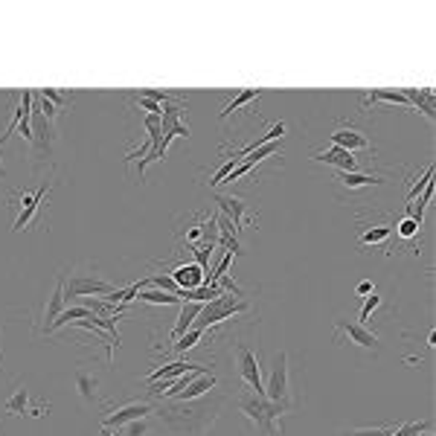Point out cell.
I'll list each match as a JSON object with an SVG mask.
<instances>
[{
    "mask_svg": "<svg viewBox=\"0 0 436 436\" xmlns=\"http://www.w3.org/2000/svg\"><path fill=\"white\" fill-rule=\"evenodd\" d=\"M259 96H262V90H256V88H242L239 93H236V96H233V102H230V105H227V108L222 111V120H227V116H230V114H236V111H239L242 105L253 102V99H259Z\"/></svg>",
    "mask_w": 436,
    "mask_h": 436,
    "instance_id": "cell-22",
    "label": "cell"
},
{
    "mask_svg": "<svg viewBox=\"0 0 436 436\" xmlns=\"http://www.w3.org/2000/svg\"><path fill=\"white\" fill-rule=\"evenodd\" d=\"M154 407L149 404V402H131V404H125V407H120V410H114V413H108L105 419H102V428H116L120 430L123 425H128V422H137V419H149V413H151Z\"/></svg>",
    "mask_w": 436,
    "mask_h": 436,
    "instance_id": "cell-7",
    "label": "cell"
},
{
    "mask_svg": "<svg viewBox=\"0 0 436 436\" xmlns=\"http://www.w3.org/2000/svg\"><path fill=\"white\" fill-rule=\"evenodd\" d=\"M192 369H207V367H201V364H189L186 358H181V361H172V364H166V367H157V369H151L149 375H146V384H157V381H175L177 375H184V372H192Z\"/></svg>",
    "mask_w": 436,
    "mask_h": 436,
    "instance_id": "cell-13",
    "label": "cell"
},
{
    "mask_svg": "<svg viewBox=\"0 0 436 436\" xmlns=\"http://www.w3.org/2000/svg\"><path fill=\"white\" fill-rule=\"evenodd\" d=\"M390 236H393V227H390V224H375V227L364 230L361 245H364V247H369V245H384V242H390Z\"/></svg>",
    "mask_w": 436,
    "mask_h": 436,
    "instance_id": "cell-23",
    "label": "cell"
},
{
    "mask_svg": "<svg viewBox=\"0 0 436 436\" xmlns=\"http://www.w3.org/2000/svg\"><path fill=\"white\" fill-rule=\"evenodd\" d=\"M76 390H79V395H82V402H88V404H99L102 402V381L96 379V375H90V372H79L76 375Z\"/></svg>",
    "mask_w": 436,
    "mask_h": 436,
    "instance_id": "cell-16",
    "label": "cell"
},
{
    "mask_svg": "<svg viewBox=\"0 0 436 436\" xmlns=\"http://www.w3.org/2000/svg\"><path fill=\"white\" fill-rule=\"evenodd\" d=\"M311 161L326 163V166H334L338 172H358V161H355V154L346 151V149H338V146H329L326 151L311 154Z\"/></svg>",
    "mask_w": 436,
    "mask_h": 436,
    "instance_id": "cell-10",
    "label": "cell"
},
{
    "mask_svg": "<svg viewBox=\"0 0 436 436\" xmlns=\"http://www.w3.org/2000/svg\"><path fill=\"white\" fill-rule=\"evenodd\" d=\"M334 329H338V338L343 334L349 343H358V346H364V349L379 352V338H375V334H372L367 326H361L358 320H334Z\"/></svg>",
    "mask_w": 436,
    "mask_h": 436,
    "instance_id": "cell-9",
    "label": "cell"
},
{
    "mask_svg": "<svg viewBox=\"0 0 436 436\" xmlns=\"http://www.w3.org/2000/svg\"><path fill=\"white\" fill-rule=\"evenodd\" d=\"M236 358H239V375H242V381L256 395H265L262 372H259V355H256L250 346H245V343H236Z\"/></svg>",
    "mask_w": 436,
    "mask_h": 436,
    "instance_id": "cell-4",
    "label": "cell"
},
{
    "mask_svg": "<svg viewBox=\"0 0 436 436\" xmlns=\"http://www.w3.org/2000/svg\"><path fill=\"white\" fill-rule=\"evenodd\" d=\"M430 181H433V166H428V169L422 172V181H416V184L410 186V192H407V204H413L416 198H419V192H422V189H425Z\"/></svg>",
    "mask_w": 436,
    "mask_h": 436,
    "instance_id": "cell-30",
    "label": "cell"
},
{
    "mask_svg": "<svg viewBox=\"0 0 436 436\" xmlns=\"http://www.w3.org/2000/svg\"><path fill=\"white\" fill-rule=\"evenodd\" d=\"M288 393H291V379H288V355L280 352L273 358L271 367V379L265 384V399L271 402H288Z\"/></svg>",
    "mask_w": 436,
    "mask_h": 436,
    "instance_id": "cell-5",
    "label": "cell"
},
{
    "mask_svg": "<svg viewBox=\"0 0 436 436\" xmlns=\"http://www.w3.org/2000/svg\"><path fill=\"white\" fill-rule=\"evenodd\" d=\"M169 276L175 280V285L181 288V291H195V288H201L204 285V271L198 268L195 262H184V265H177L169 271Z\"/></svg>",
    "mask_w": 436,
    "mask_h": 436,
    "instance_id": "cell-11",
    "label": "cell"
},
{
    "mask_svg": "<svg viewBox=\"0 0 436 436\" xmlns=\"http://www.w3.org/2000/svg\"><path fill=\"white\" fill-rule=\"evenodd\" d=\"M399 425H387V428H358V430H343L341 436H395Z\"/></svg>",
    "mask_w": 436,
    "mask_h": 436,
    "instance_id": "cell-27",
    "label": "cell"
},
{
    "mask_svg": "<svg viewBox=\"0 0 436 436\" xmlns=\"http://www.w3.org/2000/svg\"><path fill=\"white\" fill-rule=\"evenodd\" d=\"M38 96H44V99H47V102H53V105H55L58 111H62V108H64V105L70 102V99H73L70 93H62V90H55V88H44V90H41V93H38Z\"/></svg>",
    "mask_w": 436,
    "mask_h": 436,
    "instance_id": "cell-29",
    "label": "cell"
},
{
    "mask_svg": "<svg viewBox=\"0 0 436 436\" xmlns=\"http://www.w3.org/2000/svg\"><path fill=\"white\" fill-rule=\"evenodd\" d=\"M215 387V375L212 372H204V375H198V379L192 381V384H186V390H181L175 395L177 402H189V399H198V395H204L207 390H212Z\"/></svg>",
    "mask_w": 436,
    "mask_h": 436,
    "instance_id": "cell-20",
    "label": "cell"
},
{
    "mask_svg": "<svg viewBox=\"0 0 436 436\" xmlns=\"http://www.w3.org/2000/svg\"><path fill=\"white\" fill-rule=\"evenodd\" d=\"M375 102H387V105H402V108H410L407 96H404L402 90H372V93H367V96H364L361 108H369V105H375ZM410 111H413V108H410Z\"/></svg>",
    "mask_w": 436,
    "mask_h": 436,
    "instance_id": "cell-19",
    "label": "cell"
},
{
    "mask_svg": "<svg viewBox=\"0 0 436 436\" xmlns=\"http://www.w3.org/2000/svg\"><path fill=\"white\" fill-rule=\"evenodd\" d=\"M0 204H4V195H0Z\"/></svg>",
    "mask_w": 436,
    "mask_h": 436,
    "instance_id": "cell-35",
    "label": "cell"
},
{
    "mask_svg": "<svg viewBox=\"0 0 436 436\" xmlns=\"http://www.w3.org/2000/svg\"><path fill=\"white\" fill-rule=\"evenodd\" d=\"M239 407L247 419H253L268 436H280V419L291 410V402H271L265 395L256 393H242L239 395Z\"/></svg>",
    "mask_w": 436,
    "mask_h": 436,
    "instance_id": "cell-1",
    "label": "cell"
},
{
    "mask_svg": "<svg viewBox=\"0 0 436 436\" xmlns=\"http://www.w3.org/2000/svg\"><path fill=\"white\" fill-rule=\"evenodd\" d=\"M137 300H140V303H151V306H177V303H181L169 291H140V294H137Z\"/></svg>",
    "mask_w": 436,
    "mask_h": 436,
    "instance_id": "cell-24",
    "label": "cell"
},
{
    "mask_svg": "<svg viewBox=\"0 0 436 436\" xmlns=\"http://www.w3.org/2000/svg\"><path fill=\"white\" fill-rule=\"evenodd\" d=\"M198 314H201V303H189V300H186V303L181 306V314H177V323H175V329H172V334H169L172 343H175L177 338H181L184 332H189V329L195 326Z\"/></svg>",
    "mask_w": 436,
    "mask_h": 436,
    "instance_id": "cell-17",
    "label": "cell"
},
{
    "mask_svg": "<svg viewBox=\"0 0 436 436\" xmlns=\"http://www.w3.org/2000/svg\"><path fill=\"white\" fill-rule=\"evenodd\" d=\"M212 201L218 204V210H222V215H224V218H230V224L236 227V233H242L250 222H256V215L247 210V204L242 201V198L215 192V195H212Z\"/></svg>",
    "mask_w": 436,
    "mask_h": 436,
    "instance_id": "cell-6",
    "label": "cell"
},
{
    "mask_svg": "<svg viewBox=\"0 0 436 436\" xmlns=\"http://www.w3.org/2000/svg\"><path fill=\"white\" fill-rule=\"evenodd\" d=\"M201 338H204V329L192 326L189 332H184L181 338H177V341L172 343V352H186V349H192V346H198V343H201Z\"/></svg>",
    "mask_w": 436,
    "mask_h": 436,
    "instance_id": "cell-25",
    "label": "cell"
},
{
    "mask_svg": "<svg viewBox=\"0 0 436 436\" xmlns=\"http://www.w3.org/2000/svg\"><path fill=\"white\" fill-rule=\"evenodd\" d=\"M50 192V186L44 184V186H38L35 192H18V198H21V212H18V218H15V224H12V230L15 233H21L32 218H35V212H38V207H41V201H44V195Z\"/></svg>",
    "mask_w": 436,
    "mask_h": 436,
    "instance_id": "cell-8",
    "label": "cell"
},
{
    "mask_svg": "<svg viewBox=\"0 0 436 436\" xmlns=\"http://www.w3.org/2000/svg\"><path fill=\"white\" fill-rule=\"evenodd\" d=\"M4 413L6 416H24V413H29V390L24 384L15 387V393L9 395L6 404H4Z\"/></svg>",
    "mask_w": 436,
    "mask_h": 436,
    "instance_id": "cell-21",
    "label": "cell"
},
{
    "mask_svg": "<svg viewBox=\"0 0 436 436\" xmlns=\"http://www.w3.org/2000/svg\"><path fill=\"white\" fill-rule=\"evenodd\" d=\"M419 227H422V224H416L413 218H407V215H404L402 222L393 227V233H399V239H416V236H419Z\"/></svg>",
    "mask_w": 436,
    "mask_h": 436,
    "instance_id": "cell-28",
    "label": "cell"
},
{
    "mask_svg": "<svg viewBox=\"0 0 436 436\" xmlns=\"http://www.w3.org/2000/svg\"><path fill=\"white\" fill-rule=\"evenodd\" d=\"M379 306H381V297H379V294H375V291H372L369 297H364V308H361V320H358V323L364 326V323L369 320V317H372V311H375V308H379Z\"/></svg>",
    "mask_w": 436,
    "mask_h": 436,
    "instance_id": "cell-32",
    "label": "cell"
},
{
    "mask_svg": "<svg viewBox=\"0 0 436 436\" xmlns=\"http://www.w3.org/2000/svg\"><path fill=\"white\" fill-rule=\"evenodd\" d=\"M146 285H154L157 291H169V294H175V297H177V291H181V288L175 285V280H172L169 273H154V276H149Z\"/></svg>",
    "mask_w": 436,
    "mask_h": 436,
    "instance_id": "cell-26",
    "label": "cell"
},
{
    "mask_svg": "<svg viewBox=\"0 0 436 436\" xmlns=\"http://www.w3.org/2000/svg\"><path fill=\"white\" fill-rule=\"evenodd\" d=\"M250 311V303L242 300V297H236V294H222V297H215V300L204 303L201 306V314H198V329H210V326H218V323H224L230 320L233 314H245Z\"/></svg>",
    "mask_w": 436,
    "mask_h": 436,
    "instance_id": "cell-2",
    "label": "cell"
},
{
    "mask_svg": "<svg viewBox=\"0 0 436 436\" xmlns=\"http://www.w3.org/2000/svg\"><path fill=\"white\" fill-rule=\"evenodd\" d=\"M372 291H375V288H372V282H367V280L355 285V294H358V297H369Z\"/></svg>",
    "mask_w": 436,
    "mask_h": 436,
    "instance_id": "cell-33",
    "label": "cell"
},
{
    "mask_svg": "<svg viewBox=\"0 0 436 436\" xmlns=\"http://www.w3.org/2000/svg\"><path fill=\"white\" fill-rule=\"evenodd\" d=\"M149 419H137V422H128L120 428V436H146L149 433Z\"/></svg>",
    "mask_w": 436,
    "mask_h": 436,
    "instance_id": "cell-31",
    "label": "cell"
},
{
    "mask_svg": "<svg viewBox=\"0 0 436 436\" xmlns=\"http://www.w3.org/2000/svg\"><path fill=\"white\" fill-rule=\"evenodd\" d=\"M407 96V102L413 111H422L428 120H433V93L428 88H404L402 90Z\"/></svg>",
    "mask_w": 436,
    "mask_h": 436,
    "instance_id": "cell-18",
    "label": "cell"
},
{
    "mask_svg": "<svg viewBox=\"0 0 436 436\" xmlns=\"http://www.w3.org/2000/svg\"><path fill=\"white\" fill-rule=\"evenodd\" d=\"M329 140L332 146H338V149H346V151H355V149H369V140L358 131V128H352V125H341V128H334L329 134Z\"/></svg>",
    "mask_w": 436,
    "mask_h": 436,
    "instance_id": "cell-12",
    "label": "cell"
},
{
    "mask_svg": "<svg viewBox=\"0 0 436 436\" xmlns=\"http://www.w3.org/2000/svg\"><path fill=\"white\" fill-rule=\"evenodd\" d=\"M64 306H67V297H64V276L58 273V280H55V291L50 294V300H47V311H44V320H47V323H44V329H41L44 334H47V332H50V326L55 323V317L64 311Z\"/></svg>",
    "mask_w": 436,
    "mask_h": 436,
    "instance_id": "cell-14",
    "label": "cell"
},
{
    "mask_svg": "<svg viewBox=\"0 0 436 436\" xmlns=\"http://www.w3.org/2000/svg\"><path fill=\"white\" fill-rule=\"evenodd\" d=\"M102 436H116L114 430H108V428H102Z\"/></svg>",
    "mask_w": 436,
    "mask_h": 436,
    "instance_id": "cell-34",
    "label": "cell"
},
{
    "mask_svg": "<svg viewBox=\"0 0 436 436\" xmlns=\"http://www.w3.org/2000/svg\"><path fill=\"white\" fill-rule=\"evenodd\" d=\"M111 291H114V285L108 280H99V276H93V273L70 271V276L64 280V297H67V300H82V297H105Z\"/></svg>",
    "mask_w": 436,
    "mask_h": 436,
    "instance_id": "cell-3",
    "label": "cell"
},
{
    "mask_svg": "<svg viewBox=\"0 0 436 436\" xmlns=\"http://www.w3.org/2000/svg\"><path fill=\"white\" fill-rule=\"evenodd\" d=\"M334 181H338L341 186H346L349 192L352 189H361V186H381V184H387L384 177L367 175V172H338V175H334Z\"/></svg>",
    "mask_w": 436,
    "mask_h": 436,
    "instance_id": "cell-15",
    "label": "cell"
}]
</instances>
